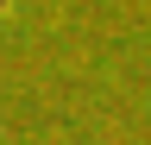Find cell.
<instances>
[{"mask_svg":"<svg viewBox=\"0 0 151 145\" xmlns=\"http://www.w3.org/2000/svg\"><path fill=\"white\" fill-rule=\"evenodd\" d=\"M0 13H6V0H0Z\"/></svg>","mask_w":151,"mask_h":145,"instance_id":"6da1fadb","label":"cell"}]
</instances>
